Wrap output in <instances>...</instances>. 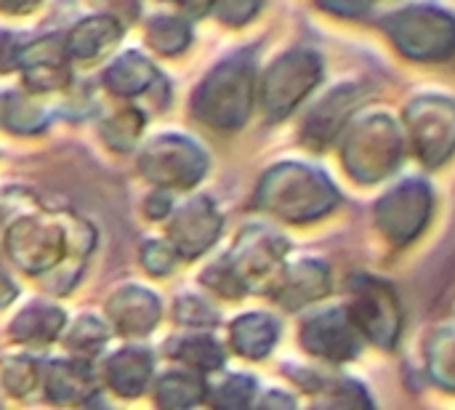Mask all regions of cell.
<instances>
[{
  "instance_id": "obj_22",
  "label": "cell",
  "mask_w": 455,
  "mask_h": 410,
  "mask_svg": "<svg viewBox=\"0 0 455 410\" xmlns=\"http://www.w3.org/2000/svg\"><path fill=\"white\" fill-rule=\"evenodd\" d=\"M168 355L176 363H181L197 374H211L224 366V350L219 347V342L213 336H205V334H192V336L168 342Z\"/></svg>"
},
{
  "instance_id": "obj_24",
  "label": "cell",
  "mask_w": 455,
  "mask_h": 410,
  "mask_svg": "<svg viewBox=\"0 0 455 410\" xmlns=\"http://www.w3.org/2000/svg\"><path fill=\"white\" fill-rule=\"evenodd\" d=\"M189 40H192V29L179 16L160 13V16H152L147 24V43L157 53H165V56L181 53L189 45Z\"/></svg>"
},
{
  "instance_id": "obj_15",
  "label": "cell",
  "mask_w": 455,
  "mask_h": 410,
  "mask_svg": "<svg viewBox=\"0 0 455 410\" xmlns=\"http://www.w3.org/2000/svg\"><path fill=\"white\" fill-rule=\"evenodd\" d=\"M152 352L144 347H125L104 366V382L120 398H139L152 379Z\"/></svg>"
},
{
  "instance_id": "obj_7",
  "label": "cell",
  "mask_w": 455,
  "mask_h": 410,
  "mask_svg": "<svg viewBox=\"0 0 455 410\" xmlns=\"http://www.w3.org/2000/svg\"><path fill=\"white\" fill-rule=\"evenodd\" d=\"M357 328L376 344L392 347L400 334V307L389 285L379 280L355 283V299L349 307Z\"/></svg>"
},
{
  "instance_id": "obj_27",
  "label": "cell",
  "mask_w": 455,
  "mask_h": 410,
  "mask_svg": "<svg viewBox=\"0 0 455 410\" xmlns=\"http://www.w3.org/2000/svg\"><path fill=\"white\" fill-rule=\"evenodd\" d=\"M256 392V382L248 376H229L224 379L216 392L211 395V403L224 406V408H235V406H248L253 400Z\"/></svg>"
},
{
  "instance_id": "obj_12",
  "label": "cell",
  "mask_w": 455,
  "mask_h": 410,
  "mask_svg": "<svg viewBox=\"0 0 455 410\" xmlns=\"http://www.w3.org/2000/svg\"><path fill=\"white\" fill-rule=\"evenodd\" d=\"M285 256V240L264 227H251L245 229L229 256V264L235 267V272L240 275V280L245 285L264 280L272 269H277L283 264Z\"/></svg>"
},
{
  "instance_id": "obj_6",
  "label": "cell",
  "mask_w": 455,
  "mask_h": 410,
  "mask_svg": "<svg viewBox=\"0 0 455 410\" xmlns=\"http://www.w3.org/2000/svg\"><path fill=\"white\" fill-rule=\"evenodd\" d=\"M139 165L147 179L163 187H192L205 173V155L195 141L163 133L144 147Z\"/></svg>"
},
{
  "instance_id": "obj_3",
  "label": "cell",
  "mask_w": 455,
  "mask_h": 410,
  "mask_svg": "<svg viewBox=\"0 0 455 410\" xmlns=\"http://www.w3.org/2000/svg\"><path fill=\"white\" fill-rule=\"evenodd\" d=\"M403 53L416 59H445L455 51V19L440 8L413 5L381 21Z\"/></svg>"
},
{
  "instance_id": "obj_8",
  "label": "cell",
  "mask_w": 455,
  "mask_h": 410,
  "mask_svg": "<svg viewBox=\"0 0 455 410\" xmlns=\"http://www.w3.org/2000/svg\"><path fill=\"white\" fill-rule=\"evenodd\" d=\"M301 342L307 352L331 363H344L360 352L363 331L357 328L349 310H328L304 326Z\"/></svg>"
},
{
  "instance_id": "obj_20",
  "label": "cell",
  "mask_w": 455,
  "mask_h": 410,
  "mask_svg": "<svg viewBox=\"0 0 455 410\" xmlns=\"http://www.w3.org/2000/svg\"><path fill=\"white\" fill-rule=\"evenodd\" d=\"M61 328H64V315L56 307L35 301L32 307L19 312V318L11 326V336L21 344L45 347L61 334Z\"/></svg>"
},
{
  "instance_id": "obj_33",
  "label": "cell",
  "mask_w": 455,
  "mask_h": 410,
  "mask_svg": "<svg viewBox=\"0 0 455 410\" xmlns=\"http://www.w3.org/2000/svg\"><path fill=\"white\" fill-rule=\"evenodd\" d=\"M91 3L104 8L109 16H115L120 21H133L139 13V0H91Z\"/></svg>"
},
{
  "instance_id": "obj_34",
  "label": "cell",
  "mask_w": 455,
  "mask_h": 410,
  "mask_svg": "<svg viewBox=\"0 0 455 410\" xmlns=\"http://www.w3.org/2000/svg\"><path fill=\"white\" fill-rule=\"evenodd\" d=\"M323 8L336 11L341 16H360L371 8V0H320Z\"/></svg>"
},
{
  "instance_id": "obj_36",
  "label": "cell",
  "mask_w": 455,
  "mask_h": 410,
  "mask_svg": "<svg viewBox=\"0 0 455 410\" xmlns=\"http://www.w3.org/2000/svg\"><path fill=\"white\" fill-rule=\"evenodd\" d=\"M171 3H176L179 8H184V11L195 13V16H200V13H205L208 8H213L216 0H171Z\"/></svg>"
},
{
  "instance_id": "obj_11",
  "label": "cell",
  "mask_w": 455,
  "mask_h": 410,
  "mask_svg": "<svg viewBox=\"0 0 455 410\" xmlns=\"http://www.w3.org/2000/svg\"><path fill=\"white\" fill-rule=\"evenodd\" d=\"M219 232H221V216L205 195L184 203L168 224L171 245L179 251V256L187 259L208 251L216 243Z\"/></svg>"
},
{
  "instance_id": "obj_37",
  "label": "cell",
  "mask_w": 455,
  "mask_h": 410,
  "mask_svg": "<svg viewBox=\"0 0 455 410\" xmlns=\"http://www.w3.org/2000/svg\"><path fill=\"white\" fill-rule=\"evenodd\" d=\"M37 3H40V0H3V5H5L8 13H27V11H32Z\"/></svg>"
},
{
  "instance_id": "obj_1",
  "label": "cell",
  "mask_w": 455,
  "mask_h": 410,
  "mask_svg": "<svg viewBox=\"0 0 455 410\" xmlns=\"http://www.w3.org/2000/svg\"><path fill=\"white\" fill-rule=\"evenodd\" d=\"M256 104V64L248 51L221 61L192 96V112L211 128H240Z\"/></svg>"
},
{
  "instance_id": "obj_23",
  "label": "cell",
  "mask_w": 455,
  "mask_h": 410,
  "mask_svg": "<svg viewBox=\"0 0 455 410\" xmlns=\"http://www.w3.org/2000/svg\"><path fill=\"white\" fill-rule=\"evenodd\" d=\"M205 395V387L197 376V371H173L165 374L157 384V406L165 408H187V406H197Z\"/></svg>"
},
{
  "instance_id": "obj_32",
  "label": "cell",
  "mask_w": 455,
  "mask_h": 410,
  "mask_svg": "<svg viewBox=\"0 0 455 410\" xmlns=\"http://www.w3.org/2000/svg\"><path fill=\"white\" fill-rule=\"evenodd\" d=\"M261 8V0H216L213 11L227 24H243Z\"/></svg>"
},
{
  "instance_id": "obj_13",
  "label": "cell",
  "mask_w": 455,
  "mask_h": 410,
  "mask_svg": "<svg viewBox=\"0 0 455 410\" xmlns=\"http://www.w3.org/2000/svg\"><path fill=\"white\" fill-rule=\"evenodd\" d=\"M107 318L123 336H147L160 320V301L155 293L139 285H128L109 299Z\"/></svg>"
},
{
  "instance_id": "obj_26",
  "label": "cell",
  "mask_w": 455,
  "mask_h": 410,
  "mask_svg": "<svg viewBox=\"0 0 455 410\" xmlns=\"http://www.w3.org/2000/svg\"><path fill=\"white\" fill-rule=\"evenodd\" d=\"M203 283L216 291L219 296H227V299H240L248 285L240 280V275L235 272V267L229 264V259H221L216 264H211L205 272H203Z\"/></svg>"
},
{
  "instance_id": "obj_19",
  "label": "cell",
  "mask_w": 455,
  "mask_h": 410,
  "mask_svg": "<svg viewBox=\"0 0 455 410\" xmlns=\"http://www.w3.org/2000/svg\"><path fill=\"white\" fill-rule=\"evenodd\" d=\"M352 104H355V91H352V88H336V91H333L325 101H320V104L315 107V112L309 115V120H307V125H304V139H307L312 147H325V144L336 136L339 125L347 120Z\"/></svg>"
},
{
  "instance_id": "obj_10",
  "label": "cell",
  "mask_w": 455,
  "mask_h": 410,
  "mask_svg": "<svg viewBox=\"0 0 455 410\" xmlns=\"http://www.w3.org/2000/svg\"><path fill=\"white\" fill-rule=\"evenodd\" d=\"M432 192L424 181H405L379 203L381 229L397 243H408L429 219Z\"/></svg>"
},
{
  "instance_id": "obj_25",
  "label": "cell",
  "mask_w": 455,
  "mask_h": 410,
  "mask_svg": "<svg viewBox=\"0 0 455 410\" xmlns=\"http://www.w3.org/2000/svg\"><path fill=\"white\" fill-rule=\"evenodd\" d=\"M107 342V328L96 320V318H80L72 331L67 334V347L75 352V355H83V358H91L96 355Z\"/></svg>"
},
{
  "instance_id": "obj_29",
  "label": "cell",
  "mask_w": 455,
  "mask_h": 410,
  "mask_svg": "<svg viewBox=\"0 0 455 410\" xmlns=\"http://www.w3.org/2000/svg\"><path fill=\"white\" fill-rule=\"evenodd\" d=\"M16 368H19V366H16V358H5V363H3V379L16 376V382H8L5 390H8V395L21 398V395H27V392L37 384V368H35V363L27 360V358H21V371H16Z\"/></svg>"
},
{
  "instance_id": "obj_30",
  "label": "cell",
  "mask_w": 455,
  "mask_h": 410,
  "mask_svg": "<svg viewBox=\"0 0 455 410\" xmlns=\"http://www.w3.org/2000/svg\"><path fill=\"white\" fill-rule=\"evenodd\" d=\"M176 248L168 243H157V240H149L144 243L141 248V261H144V269L152 272V275H165L176 267Z\"/></svg>"
},
{
  "instance_id": "obj_14",
  "label": "cell",
  "mask_w": 455,
  "mask_h": 410,
  "mask_svg": "<svg viewBox=\"0 0 455 410\" xmlns=\"http://www.w3.org/2000/svg\"><path fill=\"white\" fill-rule=\"evenodd\" d=\"M328 288H331L328 269L312 259H304L283 269L280 280L275 283V299L288 310H299L315 299H323Z\"/></svg>"
},
{
  "instance_id": "obj_21",
  "label": "cell",
  "mask_w": 455,
  "mask_h": 410,
  "mask_svg": "<svg viewBox=\"0 0 455 410\" xmlns=\"http://www.w3.org/2000/svg\"><path fill=\"white\" fill-rule=\"evenodd\" d=\"M155 80H157V69L152 67V61H147L136 51L123 53L104 72V83L120 96H136L141 91H152Z\"/></svg>"
},
{
  "instance_id": "obj_28",
  "label": "cell",
  "mask_w": 455,
  "mask_h": 410,
  "mask_svg": "<svg viewBox=\"0 0 455 410\" xmlns=\"http://www.w3.org/2000/svg\"><path fill=\"white\" fill-rule=\"evenodd\" d=\"M176 320L187 328H211V326H216L219 315L208 301H203L197 296H181L176 301Z\"/></svg>"
},
{
  "instance_id": "obj_17",
  "label": "cell",
  "mask_w": 455,
  "mask_h": 410,
  "mask_svg": "<svg viewBox=\"0 0 455 410\" xmlns=\"http://www.w3.org/2000/svg\"><path fill=\"white\" fill-rule=\"evenodd\" d=\"M229 339L237 355L248 360H261L264 355H269V350L280 339V326L264 312H251L232 323Z\"/></svg>"
},
{
  "instance_id": "obj_5",
  "label": "cell",
  "mask_w": 455,
  "mask_h": 410,
  "mask_svg": "<svg viewBox=\"0 0 455 410\" xmlns=\"http://www.w3.org/2000/svg\"><path fill=\"white\" fill-rule=\"evenodd\" d=\"M8 256L24 272H48L67 253V229L51 216H27L5 232Z\"/></svg>"
},
{
  "instance_id": "obj_31",
  "label": "cell",
  "mask_w": 455,
  "mask_h": 410,
  "mask_svg": "<svg viewBox=\"0 0 455 410\" xmlns=\"http://www.w3.org/2000/svg\"><path fill=\"white\" fill-rule=\"evenodd\" d=\"M107 139L115 141V136H123V149L131 147L141 131V117L136 115V109H123L120 115H115L109 123H107Z\"/></svg>"
},
{
  "instance_id": "obj_9",
  "label": "cell",
  "mask_w": 455,
  "mask_h": 410,
  "mask_svg": "<svg viewBox=\"0 0 455 410\" xmlns=\"http://www.w3.org/2000/svg\"><path fill=\"white\" fill-rule=\"evenodd\" d=\"M413 141L421 152V160L437 165L455 147V107L440 99H421L411 107Z\"/></svg>"
},
{
  "instance_id": "obj_2",
  "label": "cell",
  "mask_w": 455,
  "mask_h": 410,
  "mask_svg": "<svg viewBox=\"0 0 455 410\" xmlns=\"http://www.w3.org/2000/svg\"><path fill=\"white\" fill-rule=\"evenodd\" d=\"M339 195L331 181L307 165H280L261 189V205L288 221H309L336 205Z\"/></svg>"
},
{
  "instance_id": "obj_16",
  "label": "cell",
  "mask_w": 455,
  "mask_h": 410,
  "mask_svg": "<svg viewBox=\"0 0 455 410\" xmlns=\"http://www.w3.org/2000/svg\"><path fill=\"white\" fill-rule=\"evenodd\" d=\"M117 40H120V24H117V19L109 16V13L91 16V19L75 24V27L64 35L67 56H69V59H80V61L99 59V56L107 53Z\"/></svg>"
},
{
  "instance_id": "obj_18",
  "label": "cell",
  "mask_w": 455,
  "mask_h": 410,
  "mask_svg": "<svg viewBox=\"0 0 455 410\" xmlns=\"http://www.w3.org/2000/svg\"><path fill=\"white\" fill-rule=\"evenodd\" d=\"M45 392L53 403H85L93 392V376L83 360H59L45 371Z\"/></svg>"
},
{
  "instance_id": "obj_4",
  "label": "cell",
  "mask_w": 455,
  "mask_h": 410,
  "mask_svg": "<svg viewBox=\"0 0 455 410\" xmlns=\"http://www.w3.org/2000/svg\"><path fill=\"white\" fill-rule=\"evenodd\" d=\"M323 59L309 48H293L283 53L261 83V104L272 120L285 117L293 107L320 83Z\"/></svg>"
},
{
  "instance_id": "obj_35",
  "label": "cell",
  "mask_w": 455,
  "mask_h": 410,
  "mask_svg": "<svg viewBox=\"0 0 455 410\" xmlns=\"http://www.w3.org/2000/svg\"><path fill=\"white\" fill-rule=\"evenodd\" d=\"M171 205H173V200L168 195L157 192L147 200V213H149V219H163L171 211Z\"/></svg>"
}]
</instances>
